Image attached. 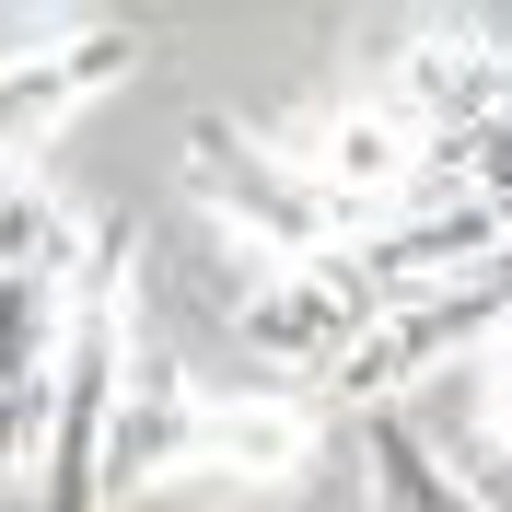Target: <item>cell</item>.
I'll return each instance as SVG.
<instances>
[{"mask_svg": "<svg viewBox=\"0 0 512 512\" xmlns=\"http://www.w3.org/2000/svg\"><path fill=\"white\" fill-rule=\"evenodd\" d=\"M140 326V245L94 233L82 268V315H70V361L47 396V512H105V443H117V361Z\"/></svg>", "mask_w": 512, "mask_h": 512, "instance_id": "cell-1", "label": "cell"}, {"mask_svg": "<svg viewBox=\"0 0 512 512\" xmlns=\"http://www.w3.org/2000/svg\"><path fill=\"white\" fill-rule=\"evenodd\" d=\"M187 187L210 198V222H233V233H256L268 256H338V245H361L373 222H350L338 198L315 187V163L291 152V140H268V128H245V117H187Z\"/></svg>", "mask_w": 512, "mask_h": 512, "instance_id": "cell-2", "label": "cell"}, {"mask_svg": "<svg viewBox=\"0 0 512 512\" xmlns=\"http://www.w3.org/2000/svg\"><path fill=\"white\" fill-rule=\"evenodd\" d=\"M501 326H512V256H489V268H466V280H431V291H396V303L373 315V338H361V350L315 384V408L373 419V408H396L419 373H443V361H478Z\"/></svg>", "mask_w": 512, "mask_h": 512, "instance_id": "cell-3", "label": "cell"}, {"mask_svg": "<svg viewBox=\"0 0 512 512\" xmlns=\"http://www.w3.org/2000/svg\"><path fill=\"white\" fill-rule=\"evenodd\" d=\"M373 315H384V291L361 280L350 256H280V268H256V280H245V315H233V326H245L256 361L326 384L361 338H373Z\"/></svg>", "mask_w": 512, "mask_h": 512, "instance_id": "cell-4", "label": "cell"}, {"mask_svg": "<svg viewBox=\"0 0 512 512\" xmlns=\"http://www.w3.org/2000/svg\"><path fill=\"white\" fill-rule=\"evenodd\" d=\"M128 59H140V35H128V24H105V12L35 24L12 59H0V175H24V152H35L59 117H82L105 82H128Z\"/></svg>", "mask_w": 512, "mask_h": 512, "instance_id": "cell-5", "label": "cell"}, {"mask_svg": "<svg viewBox=\"0 0 512 512\" xmlns=\"http://www.w3.org/2000/svg\"><path fill=\"white\" fill-rule=\"evenodd\" d=\"M198 396L187 361L163 350L152 326H128V361H117V443H105V501H140V489L187 478V443H198Z\"/></svg>", "mask_w": 512, "mask_h": 512, "instance_id": "cell-6", "label": "cell"}, {"mask_svg": "<svg viewBox=\"0 0 512 512\" xmlns=\"http://www.w3.org/2000/svg\"><path fill=\"white\" fill-rule=\"evenodd\" d=\"M431 152H443V140H431L408 105L361 94V105H338V117H315V152H303V163H315V187L338 198L350 222H384V210L431 175Z\"/></svg>", "mask_w": 512, "mask_h": 512, "instance_id": "cell-7", "label": "cell"}, {"mask_svg": "<svg viewBox=\"0 0 512 512\" xmlns=\"http://www.w3.org/2000/svg\"><path fill=\"white\" fill-rule=\"evenodd\" d=\"M315 466V408L291 396H210L198 408V443H187V478L222 489V501H268Z\"/></svg>", "mask_w": 512, "mask_h": 512, "instance_id": "cell-8", "label": "cell"}, {"mask_svg": "<svg viewBox=\"0 0 512 512\" xmlns=\"http://www.w3.org/2000/svg\"><path fill=\"white\" fill-rule=\"evenodd\" d=\"M361 478H373V512H489V489L466 478L408 408H373V419H361Z\"/></svg>", "mask_w": 512, "mask_h": 512, "instance_id": "cell-9", "label": "cell"}, {"mask_svg": "<svg viewBox=\"0 0 512 512\" xmlns=\"http://www.w3.org/2000/svg\"><path fill=\"white\" fill-rule=\"evenodd\" d=\"M478 443H489V478H512V326L478 350ZM478 478V489H489Z\"/></svg>", "mask_w": 512, "mask_h": 512, "instance_id": "cell-10", "label": "cell"}, {"mask_svg": "<svg viewBox=\"0 0 512 512\" xmlns=\"http://www.w3.org/2000/svg\"><path fill=\"white\" fill-rule=\"evenodd\" d=\"M59 396V384H47ZM47 396H0V489L24 478V443H47Z\"/></svg>", "mask_w": 512, "mask_h": 512, "instance_id": "cell-11", "label": "cell"}]
</instances>
